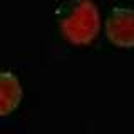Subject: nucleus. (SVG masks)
I'll use <instances>...</instances> for the list:
<instances>
[{"label":"nucleus","instance_id":"f03ea898","mask_svg":"<svg viewBox=\"0 0 134 134\" xmlns=\"http://www.w3.org/2000/svg\"><path fill=\"white\" fill-rule=\"evenodd\" d=\"M106 37L116 47H134V8L114 7L106 19Z\"/></svg>","mask_w":134,"mask_h":134},{"label":"nucleus","instance_id":"7ed1b4c3","mask_svg":"<svg viewBox=\"0 0 134 134\" xmlns=\"http://www.w3.org/2000/svg\"><path fill=\"white\" fill-rule=\"evenodd\" d=\"M24 91L19 77L7 70H0V117H5L19 107Z\"/></svg>","mask_w":134,"mask_h":134},{"label":"nucleus","instance_id":"f257e3e1","mask_svg":"<svg viewBox=\"0 0 134 134\" xmlns=\"http://www.w3.org/2000/svg\"><path fill=\"white\" fill-rule=\"evenodd\" d=\"M60 34L72 45H89L100 30V12L92 0H64L57 7Z\"/></svg>","mask_w":134,"mask_h":134}]
</instances>
